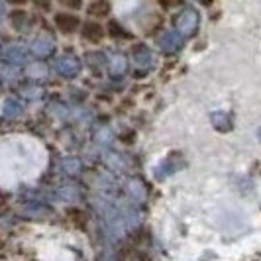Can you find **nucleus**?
I'll return each mask as SVG.
<instances>
[{"label":"nucleus","instance_id":"obj_1","mask_svg":"<svg viewBox=\"0 0 261 261\" xmlns=\"http://www.w3.org/2000/svg\"><path fill=\"white\" fill-rule=\"evenodd\" d=\"M53 24L55 28L61 32V34H65V36H71V34H75L79 28H81V18H79L77 14H71V12H57L53 16Z\"/></svg>","mask_w":261,"mask_h":261},{"label":"nucleus","instance_id":"obj_2","mask_svg":"<svg viewBox=\"0 0 261 261\" xmlns=\"http://www.w3.org/2000/svg\"><path fill=\"white\" fill-rule=\"evenodd\" d=\"M81 36L85 41H89L92 45H98L102 39H105V28L102 24H98V22H94V20H89V22H85V24H81Z\"/></svg>","mask_w":261,"mask_h":261},{"label":"nucleus","instance_id":"obj_3","mask_svg":"<svg viewBox=\"0 0 261 261\" xmlns=\"http://www.w3.org/2000/svg\"><path fill=\"white\" fill-rule=\"evenodd\" d=\"M110 10H112V6H110L108 0H92L89 8H87V14L91 18H106L110 14Z\"/></svg>","mask_w":261,"mask_h":261},{"label":"nucleus","instance_id":"obj_4","mask_svg":"<svg viewBox=\"0 0 261 261\" xmlns=\"http://www.w3.org/2000/svg\"><path fill=\"white\" fill-rule=\"evenodd\" d=\"M105 34H108L110 38H114V39H120V38H130V34L124 30V28L118 24L116 20H110L108 22V26H106L105 30Z\"/></svg>","mask_w":261,"mask_h":261},{"label":"nucleus","instance_id":"obj_5","mask_svg":"<svg viewBox=\"0 0 261 261\" xmlns=\"http://www.w3.org/2000/svg\"><path fill=\"white\" fill-rule=\"evenodd\" d=\"M67 218L71 220L73 224H77L81 228H85V224H87V216H85V212L79 208H67Z\"/></svg>","mask_w":261,"mask_h":261},{"label":"nucleus","instance_id":"obj_6","mask_svg":"<svg viewBox=\"0 0 261 261\" xmlns=\"http://www.w3.org/2000/svg\"><path fill=\"white\" fill-rule=\"evenodd\" d=\"M59 4L69 8V10H81L83 8V0H59Z\"/></svg>","mask_w":261,"mask_h":261},{"label":"nucleus","instance_id":"obj_7","mask_svg":"<svg viewBox=\"0 0 261 261\" xmlns=\"http://www.w3.org/2000/svg\"><path fill=\"white\" fill-rule=\"evenodd\" d=\"M32 2H34V6L38 10H43V12H49L51 10V0H32Z\"/></svg>","mask_w":261,"mask_h":261},{"label":"nucleus","instance_id":"obj_8","mask_svg":"<svg viewBox=\"0 0 261 261\" xmlns=\"http://www.w3.org/2000/svg\"><path fill=\"white\" fill-rule=\"evenodd\" d=\"M26 18V12H22V10H14L12 14H10V20H12L16 26H20V22Z\"/></svg>","mask_w":261,"mask_h":261},{"label":"nucleus","instance_id":"obj_9","mask_svg":"<svg viewBox=\"0 0 261 261\" xmlns=\"http://www.w3.org/2000/svg\"><path fill=\"white\" fill-rule=\"evenodd\" d=\"M8 4H12V6H24L28 0H6Z\"/></svg>","mask_w":261,"mask_h":261}]
</instances>
